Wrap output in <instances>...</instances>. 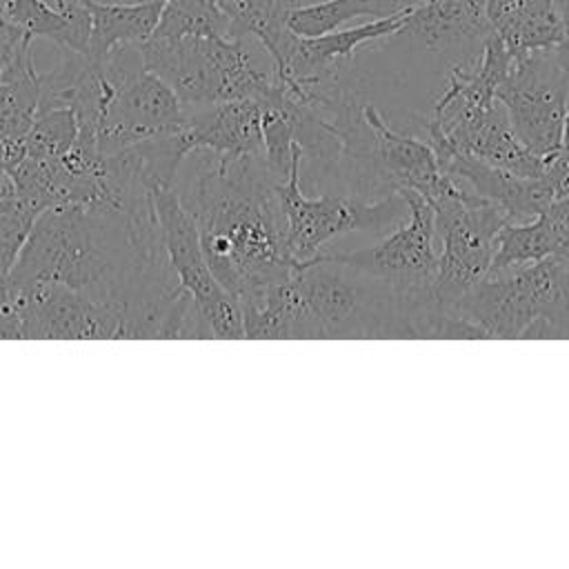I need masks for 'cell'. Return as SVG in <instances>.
<instances>
[{
    "mask_svg": "<svg viewBox=\"0 0 569 569\" xmlns=\"http://www.w3.org/2000/svg\"><path fill=\"white\" fill-rule=\"evenodd\" d=\"M178 189L193 213L207 262L236 298L280 284L302 264L291 256L278 184L264 156L193 149Z\"/></svg>",
    "mask_w": 569,
    "mask_h": 569,
    "instance_id": "6da1fadb",
    "label": "cell"
},
{
    "mask_svg": "<svg viewBox=\"0 0 569 569\" xmlns=\"http://www.w3.org/2000/svg\"><path fill=\"white\" fill-rule=\"evenodd\" d=\"M451 338H562L569 333V262H538L491 271L453 309Z\"/></svg>",
    "mask_w": 569,
    "mask_h": 569,
    "instance_id": "7a4b0ae2",
    "label": "cell"
},
{
    "mask_svg": "<svg viewBox=\"0 0 569 569\" xmlns=\"http://www.w3.org/2000/svg\"><path fill=\"white\" fill-rule=\"evenodd\" d=\"M431 207L436 236L442 244L431 291L438 316L445 318L442 338H449L453 309L491 271L496 238L507 218L493 202L462 189V184Z\"/></svg>",
    "mask_w": 569,
    "mask_h": 569,
    "instance_id": "3957f363",
    "label": "cell"
},
{
    "mask_svg": "<svg viewBox=\"0 0 569 569\" xmlns=\"http://www.w3.org/2000/svg\"><path fill=\"white\" fill-rule=\"evenodd\" d=\"M407 202V222L369 249L347 253H325L327 260L340 262L380 284H385L398 300L400 336L409 318L433 305V278L438 269L436 211L416 191L402 189Z\"/></svg>",
    "mask_w": 569,
    "mask_h": 569,
    "instance_id": "277c9868",
    "label": "cell"
},
{
    "mask_svg": "<svg viewBox=\"0 0 569 569\" xmlns=\"http://www.w3.org/2000/svg\"><path fill=\"white\" fill-rule=\"evenodd\" d=\"M13 338L31 340H124L158 338L156 325L138 311L89 300L62 284L9 291Z\"/></svg>",
    "mask_w": 569,
    "mask_h": 569,
    "instance_id": "5b68a950",
    "label": "cell"
},
{
    "mask_svg": "<svg viewBox=\"0 0 569 569\" xmlns=\"http://www.w3.org/2000/svg\"><path fill=\"white\" fill-rule=\"evenodd\" d=\"M496 100L505 107L518 140L549 160L558 151L569 111V44L513 56Z\"/></svg>",
    "mask_w": 569,
    "mask_h": 569,
    "instance_id": "8992f818",
    "label": "cell"
},
{
    "mask_svg": "<svg viewBox=\"0 0 569 569\" xmlns=\"http://www.w3.org/2000/svg\"><path fill=\"white\" fill-rule=\"evenodd\" d=\"M116 84V96L98 131L104 156L184 124V104L176 91L142 62L138 44H122L98 58Z\"/></svg>",
    "mask_w": 569,
    "mask_h": 569,
    "instance_id": "52a82bcc",
    "label": "cell"
},
{
    "mask_svg": "<svg viewBox=\"0 0 569 569\" xmlns=\"http://www.w3.org/2000/svg\"><path fill=\"white\" fill-rule=\"evenodd\" d=\"M305 162V151L296 140L293 164L278 184L287 218V238L291 256L298 262L311 260L320 249L349 231L356 229H378L398 220L407 202L402 193H389L378 200H360L356 196H318L309 198L300 189V169Z\"/></svg>",
    "mask_w": 569,
    "mask_h": 569,
    "instance_id": "ba28073f",
    "label": "cell"
},
{
    "mask_svg": "<svg viewBox=\"0 0 569 569\" xmlns=\"http://www.w3.org/2000/svg\"><path fill=\"white\" fill-rule=\"evenodd\" d=\"M153 209L169 264L184 291L198 302L211 338H247L240 302L213 276L193 213L176 187L151 189Z\"/></svg>",
    "mask_w": 569,
    "mask_h": 569,
    "instance_id": "9c48e42d",
    "label": "cell"
},
{
    "mask_svg": "<svg viewBox=\"0 0 569 569\" xmlns=\"http://www.w3.org/2000/svg\"><path fill=\"white\" fill-rule=\"evenodd\" d=\"M429 142L438 156L440 169L458 184L465 182L476 196L493 202L505 213L507 222L533 220L558 198L556 187L545 176L527 178L511 173L478 156L453 149L438 136H429Z\"/></svg>",
    "mask_w": 569,
    "mask_h": 569,
    "instance_id": "30bf717a",
    "label": "cell"
},
{
    "mask_svg": "<svg viewBox=\"0 0 569 569\" xmlns=\"http://www.w3.org/2000/svg\"><path fill=\"white\" fill-rule=\"evenodd\" d=\"M40 104V71L33 60V38L4 24L0 47V136L24 144Z\"/></svg>",
    "mask_w": 569,
    "mask_h": 569,
    "instance_id": "8fae6325",
    "label": "cell"
},
{
    "mask_svg": "<svg viewBox=\"0 0 569 569\" xmlns=\"http://www.w3.org/2000/svg\"><path fill=\"white\" fill-rule=\"evenodd\" d=\"M262 111L264 104L256 100L187 107L184 131L193 149H209L224 156H264Z\"/></svg>",
    "mask_w": 569,
    "mask_h": 569,
    "instance_id": "7c38bea8",
    "label": "cell"
},
{
    "mask_svg": "<svg viewBox=\"0 0 569 569\" xmlns=\"http://www.w3.org/2000/svg\"><path fill=\"white\" fill-rule=\"evenodd\" d=\"M491 33L487 0H413L398 36H411L431 51L485 42Z\"/></svg>",
    "mask_w": 569,
    "mask_h": 569,
    "instance_id": "4fadbf2b",
    "label": "cell"
},
{
    "mask_svg": "<svg viewBox=\"0 0 569 569\" xmlns=\"http://www.w3.org/2000/svg\"><path fill=\"white\" fill-rule=\"evenodd\" d=\"M2 20L27 36L44 38L58 49L89 56L91 16L84 0L51 4L49 0H4Z\"/></svg>",
    "mask_w": 569,
    "mask_h": 569,
    "instance_id": "5bb4252c",
    "label": "cell"
},
{
    "mask_svg": "<svg viewBox=\"0 0 569 569\" xmlns=\"http://www.w3.org/2000/svg\"><path fill=\"white\" fill-rule=\"evenodd\" d=\"M487 20L513 56L565 44L553 0H487Z\"/></svg>",
    "mask_w": 569,
    "mask_h": 569,
    "instance_id": "9a60e30c",
    "label": "cell"
},
{
    "mask_svg": "<svg viewBox=\"0 0 569 569\" xmlns=\"http://www.w3.org/2000/svg\"><path fill=\"white\" fill-rule=\"evenodd\" d=\"M84 2L91 16V58H102L122 44L144 42L153 33L164 7L162 2Z\"/></svg>",
    "mask_w": 569,
    "mask_h": 569,
    "instance_id": "2e32d148",
    "label": "cell"
},
{
    "mask_svg": "<svg viewBox=\"0 0 569 569\" xmlns=\"http://www.w3.org/2000/svg\"><path fill=\"white\" fill-rule=\"evenodd\" d=\"M218 4L229 18V36L258 40L271 58L291 36L287 16L305 0H218Z\"/></svg>",
    "mask_w": 569,
    "mask_h": 569,
    "instance_id": "e0dca14e",
    "label": "cell"
},
{
    "mask_svg": "<svg viewBox=\"0 0 569 569\" xmlns=\"http://www.w3.org/2000/svg\"><path fill=\"white\" fill-rule=\"evenodd\" d=\"M405 7V0H320L296 7L287 16V27L296 36H322L345 27L356 18H385Z\"/></svg>",
    "mask_w": 569,
    "mask_h": 569,
    "instance_id": "ac0fdd59",
    "label": "cell"
},
{
    "mask_svg": "<svg viewBox=\"0 0 569 569\" xmlns=\"http://www.w3.org/2000/svg\"><path fill=\"white\" fill-rule=\"evenodd\" d=\"M153 33L164 38L229 36V18L218 0H171L162 7Z\"/></svg>",
    "mask_w": 569,
    "mask_h": 569,
    "instance_id": "d6986e66",
    "label": "cell"
},
{
    "mask_svg": "<svg viewBox=\"0 0 569 569\" xmlns=\"http://www.w3.org/2000/svg\"><path fill=\"white\" fill-rule=\"evenodd\" d=\"M36 220L38 213L27 207L11 187L0 200V305L9 302V276Z\"/></svg>",
    "mask_w": 569,
    "mask_h": 569,
    "instance_id": "ffe728a7",
    "label": "cell"
},
{
    "mask_svg": "<svg viewBox=\"0 0 569 569\" xmlns=\"http://www.w3.org/2000/svg\"><path fill=\"white\" fill-rule=\"evenodd\" d=\"M78 138V120L71 107L38 109L36 120L24 138V156L58 158Z\"/></svg>",
    "mask_w": 569,
    "mask_h": 569,
    "instance_id": "44dd1931",
    "label": "cell"
},
{
    "mask_svg": "<svg viewBox=\"0 0 569 569\" xmlns=\"http://www.w3.org/2000/svg\"><path fill=\"white\" fill-rule=\"evenodd\" d=\"M553 187L556 193L560 196V187L565 182V178L569 176V111L565 116V124H562V136H560V144L558 151L547 160L545 173H542Z\"/></svg>",
    "mask_w": 569,
    "mask_h": 569,
    "instance_id": "7402d4cb",
    "label": "cell"
},
{
    "mask_svg": "<svg viewBox=\"0 0 569 569\" xmlns=\"http://www.w3.org/2000/svg\"><path fill=\"white\" fill-rule=\"evenodd\" d=\"M553 7L558 11V18L565 31V44H569V0H553Z\"/></svg>",
    "mask_w": 569,
    "mask_h": 569,
    "instance_id": "603a6c76",
    "label": "cell"
},
{
    "mask_svg": "<svg viewBox=\"0 0 569 569\" xmlns=\"http://www.w3.org/2000/svg\"><path fill=\"white\" fill-rule=\"evenodd\" d=\"M9 191H11V178H9V173L0 171V200H2V196L9 193Z\"/></svg>",
    "mask_w": 569,
    "mask_h": 569,
    "instance_id": "cb8c5ba5",
    "label": "cell"
},
{
    "mask_svg": "<svg viewBox=\"0 0 569 569\" xmlns=\"http://www.w3.org/2000/svg\"><path fill=\"white\" fill-rule=\"evenodd\" d=\"M100 2H131V4H136V2H162V4H167L171 0H100Z\"/></svg>",
    "mask_w": 569,
    "mask_h": 569,
    "instance_id": "d4e9b609",
    "label": "cell"
},
{
    "mask_svg": "<svg viewBox=\"0 0 569 569\" xmlns=\"http://www.w3.org/2000/svg\"><path fill=\"white\" fill-rule=\"evenodd\" d=\"M567 193H569V176L565 178V182H562V187H560V196H567ZM560 196H558V198H560Z\"/></svg>",
    "mask_w": 569,
    "mask_h": 569,
    "instance_id": "484cf974",
    "label": "cell"
},
{
    "mask_svg": "<svg viewBox=\"0 0 569 569\" xmlns=\"http://www.w3.org/2000/svg\"><path fill=\"white\" fill-rule=\"evenodd\" d=\"M2 9H4V0H0V29L4 27V20H2Z\"/></svg>",
    "mask_w": 569,
    "mask_h": 569,
    "instance_id": "4316f807",
    "label": "cell"
}]
</instances>
